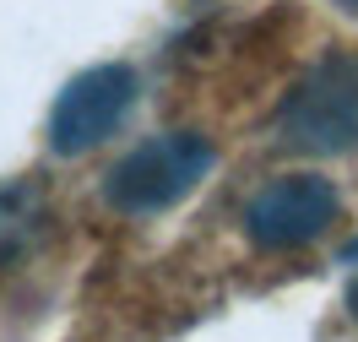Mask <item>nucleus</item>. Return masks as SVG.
<instances>
[{"mask_svg":"<svg viewBox=\"0 0 358 342\" xmlns=\"http://www.w3.org/2000/svg\"><path fill=\"white\" fill-rule=\"evenodd\" d=\"M136 104V71L131 66H92L76 82H66V92L55 98L49 114V147L60 158H82L103 136L120 131V120Z\"/></svg>","mask_w":358,"mask_h":342,"instance_id":"obj_4","label":"nucleus"},{"mask_svg":"<svg viewBox=\"0 0 358 342\" xmlns=\"http://www.w3.org/2000/svg\"><path fill=\"white\" fill-rule=\"evenodd\" d=\"M277 131L293 152H353L358 147V55H326L282 98Z\"/></svg>","mask_w":358,"mask_h":342,"instance_id":"obj_1","label":"nucleus"},{"mask_svg":"<svg viewBox=\"0 0 358 342\" xmlns=\"http://www.w3.org/2000/svg\"><path fill=\"white\" fill-rule=\"evenodd\" d=\"M336 196L331 180L320 174H282V180L261 185L245 206V234L261 250H304L326 228L336 223Z\"/></svg>","mask_w":358,"mask_h":342,"instance_id":"obj_3","label":"nucleus"},{"mask_svg":"<svg viewBox=\"0 0 358 342\" xmlns=\"http://www.w3.org/2000/svg\"><path fill=\"white\" fill-rule=\"evenodd\" d=\"M336 6H348V11H358V0H336Z\"/></svg>","mask_w":358,"mask_h":342,"instance_id":"obj_7","label":"nucleus"},{"mask_svg":"<svg viewBox=\"0 0 358 342\" xmlns=\"http://www.w3.org/2000/svg\"><path fill=\"white\" fill-rule=\"evenodd\" d=\"M212 169V141L196 131H163V136L131 147L103 180V201L125 218H147L185 201Z\"/></svg>","mask_w":358,"mask_h":342,"instance_id":"obj_2","label":"nucleus"},{"mask_svg":"<svg viewBox=\"0 0 358 342\" xmlns=\"http://www.w3.org/2000/svg\"><path fill=\"white\" fill-rule=\"evenodd\" d=\"M44 228V201L33 185H0V266L22 261Z\"/></svg>","mask_w":358,"mask_h":342,"instance_id":"obj_5","label":"nucleus"},{"mask_svg":"<svg viewBox=\"0 0 358 342\" xmlns=\"http://www.w3.org/2000/svg\"><path fill=\"white\" fill-rule=\"evenodd\" d=\"M348 310H353V320H358V277L348 283Z\"/></svg>","mask_w":358,"mask_h":342,"instance_id":"obj_6","label":"nucleus"}]
</instances>
